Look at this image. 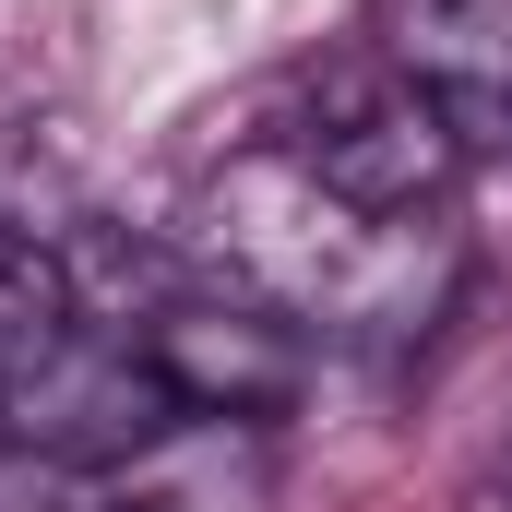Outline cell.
<instances>
[{
  "label": "cell",
  "instance_id": "obj_1",
  "mask_svg": "<svg viewBox=\"0 0 512 512\" xmlns=\"http://www.w3.org/2000/svg\"><path fill=\"white\" fill-rule=\"evenodd\" d=\"M286 167H310L346 215H417V203H441L453 191V167H465V131L453 108L417 84V72H393V60H346V72H322L310 84V108L286 131Z\"/></svg>",
  "mask_w": 512,
  "mask_h": 512
},
{
  "label": "cell",
  "instance_id": "obj_2",
  "mask_svg": "<svg viewBox=\"0 0 512 512\" xmlns=\"http://www.w3.org/2000/svg\"><path fill=\"white\" fill-rule=\"evenodd\" d=\"M179 417L167 370L143 358V334H108V322H48L12 370H0V441H36L60 465H96V453H131Z\"/></svg>",
  "mask_w": 512,
  "mask_h": 512
},
{
  "label": "cell",
  "instance_id": "obj_3",
  "mask_svg": "<svg viewBox=\"0 0 512 512\" xmlns=\"http://www.w3.org/2000/svg\"><path fill=\"white\" fill-rule=\"evenodd\" d=\"M215 251L251 274L262 298H346L370 274V215H346L310 167L262 155L215 191Z\"/></svg>",
  "mask_w": 512,
  "mask_h": 512
},
{
  "label": "cell",
  "instance_id": "obj_4",
  "mask_svg": "<svg viewBox=\"0 0 512 512\" xmlns=\"http://www.w3.org/2000/svg\"><path fill=\"white\" fill-rule=\"evenodd\" d=\"M143 358L167 370L179 417H274L298 393V346L262 310H155L143 322Z\"/></svg>",
  "mask_w": 512,
  "mask_h": 512
},
{
  "label": "cell",
  "instance_id": "obj_5",
  "mask_svg": "<svg viewBox=\"0 0 512 512\" xmlns=\"http://www.w3.org/2000/svg\"><path fill=\"white\" fill-rule=\"evenodd\" d=\"M501 489H512V441H501Z\"/></svg>",
  "mask_w": 512,
  "mask_h": 512
}]
</instances>
